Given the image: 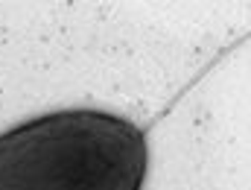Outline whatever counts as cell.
<instances>
[{"mask_svg":"<svg viewBox=\"0 0 251 190\" xmlns=\"http://www.w3.org/2000/svg\"><path fill=\"white\" fill-rule=\"evenodd\" d=\"M149 143L100 109L53 111L0 135V190H143Z\"/></svg>","mask_w":251,"mask_h":190,"instance_id":"cell-1","label":"cell"}]
</instances>
